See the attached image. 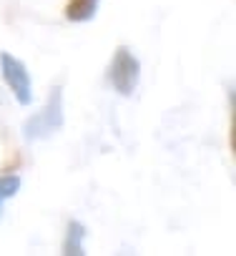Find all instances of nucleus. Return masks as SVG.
Returning a JSON list of instances; mask_svg holds the SVG:
<instances>
[{
  "label": "nucleus",
  "instance_id": "39448f33",
  "mask_svg": "<svg viewBox=\"0 0 236 256\" xmlns=\"http://www.w3.org/2000/svg\"><path fill=\"white\" fill-rule=\"evenodd\" d=\"M98 3L100 0H68L66 18L70 23H88L98 13Z\"/></svg>",
  "mask_w": 236,
  "mask_h": 256
},
{
  "label": "nucleus",
  "instance_id": "20e7f679",
  "mask_svg": "<svg viewBox=\"0 0 236 256\" xmlns=\"http://www.w3.org/2000/svg\"><path fill=\"white\" fill-rule=\"evenodd\" d=\"M63 254L66 256H80L86 254V226L80 221H70L63 238Z\"/></svg>",
  "mask_w": 236,
  "mask_h": 256
},
{
  "label": "nucleus",
  "instance_id": "f03ea898",
  "mask_svg": "<svg viewBox=\"0 0 236 256\" xmlns=\"http://www.w3.org/2000/svg\"><path fill=\"white\" fill-rule=\"evenodd\" d=\"M138 78H141L138 58L126 46L116 48V53L110 58V66H108V80H110L113 90L121 93V96H134V90L138 86Z\"/></svg>",
  "mask_w": 236,
  "mask_h": 256
},
{
  "label": "nucleus",
  "instance_id": "423d86ee",
  "mask_svg": "<svg viewBox=\"0 0 236 256\" xmlns=\"http://www.w3.org/2000/svg\"><path fill=\"white\" fill-rule=\"evenodd\" d=\"M18 191H20V176H16V174L0 176V214H3V206L13 196H18Z\"/></svg>",
  "mask_w": 236,
  "mask_h": 256
},
{
  "label": "nucleus",
  "instance_id": "f257e3e1",
  "mask_svg": "<svg viewBox=\"0 0 236 256\" xmlns=\"http://www.w3.org/2000/svg\"><path fill=\"white\" fill-rule=\"evenodd\" d=\"M60 128H63V90L53 88L43 110H38L36 116H30L26 120L23 136H26V141L36 144V141H46V138L56 136Z\"/></svg>",
  "mask_w": 236,
  "mask_h": 256
},
{
  "label": "nucleus",
  "instance_id": "7ed1b4c3",
  "mask_svg": "<svg viewBox=\"0 0 236 256\" xmlns=\"http://www.w3.org/2000/svg\"><path fill=\"white\" fill-rule=\"evenodd\" d=\"M0 73H3V80L6 86L10 88L13 98L20 103V106H30L33 103V80H30V73L26 68V63L10 53H0Z\"/></svg>",
  "mask_w": 236,
  "mask_h": 256
}]
</instances>
